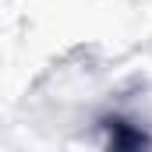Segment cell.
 I'll return each instance as SVG.
<instances>
[{"label": "cell", "mask_w": 152, "mask_h": 152, "mask_svg": "<svg viewBox=\"0 0 152 152\" xmlns=\"http://www.w3.org/2000/svg\"><path fill=\"white\" fill-rule=\"evenodd\" d=\"M106 127H110L113 145H120V149H127V145H142V142H145V134H142V131H131L124 120H110Z\"/></svg>", "instance_id": "6da1fadb"}]
</instances>
